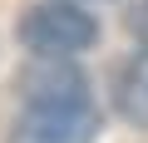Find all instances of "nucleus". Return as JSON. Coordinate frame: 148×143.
Here are the masks:
<instances>
[{"instance_id": "f257e3e1", "label": "nucleus", "mask_w": 148, "mask_h": 143, "mask_svg": "<svg viewBox=\"0 0 148 143\" xmlns=\"http://www.w3.org/2000/svg\"><path fill=\"white\" fill-rule=\"evenodd\" d=\"M99 40V20L74 0H40L20 20V44L40 59H74Z\"/></svg>"}, {"instance_id": "f03ea898", "label": "nucleus", "mask_w": 148, "mask_h": 143, "mask_svg": "<svg viewBox=\"0 0 148 143\" xmlns=\"http://www.w3.org/2000/svg\"><path fill=\"white\" fill-rule=\"evenodd\" d=\"M99 138V109L94 99H35L10 123L5 143H94Z\"/></svg>"}, {"instance_id": "7ed1b4c3", "label": "nucleus", "mask_w": 148, "mask_h": 143, "mask_svg": "<svg viewBox=\"0 0 148 143\" xmlns=\"http://www.w3.org/2000/svg\"><path fill=\"white\" fill-rule=\"evenodd\" d=\"M20 89H25L30 104H35V99H84V94H89V79H84L69 59H40V54H35V64L20 74Z\"/></svg>"}, {"instance_id": "20e7f679", "label": "nucleus", "mask_w": 148, "mask_h": 143, "mask_svg": "<svg viewBox=\"0 0 148 143\" xmlns=\"http://www.w3.org/2000/svg\"><path fill=\"white\" fill-rule=\"evenodd\" d=\"M114 109L133 123V128H148V49L128 54L114 74Z\"/></svg>"}, {"instance_id": "39448f33", "label": "nucleus", "mask_w": 148, "mask_h": 143, "mask_svg": "<svg viewBox=\"0 0 148 143\" xmlns=\"http://www.w3.org/2000/svg\"><path fill=\"white\" fill-rule=\"evenodd\" d=\"M128 35H133V40L148 49V0H138V5L128 10Z\"/></svg>"}]
</instances>
